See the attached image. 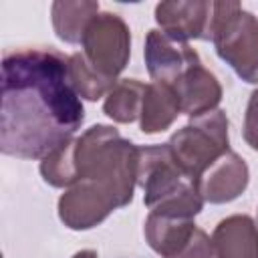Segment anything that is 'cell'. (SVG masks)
Segmentation results:
<instances>
[{
    "mask_svg": "<svg viewBox=\"0 0 258 258\" xmlns=\"http://www.w3.org/2000/svg\"><path fill=\"white\" fill-rule=\"evenodd\" d=\"M85 119L69 56L54 48H22L2 58L0 151L44 159L69 143Z\"/></svg>",
    "mask_w": 258,
    "mask_h": 258,
    "instance_id": "cell-1",
    "label": "cell"
},
{
    "mask_svg": "<svg viewBox=\"0 0 258 258\" xmlns=\"http://www.w3.org/2000/svg\"><path fill=\"white\" fill-rule=\"evenodd\" d=\"M147 93V85L137 79H123L119 81L109 93L103 103V111L117 123H131L141 117L143 99Z\"/></svg>",
    "mask_w": 258,
    "mask_h": 258,
    "instance_id": "cell-15",
    "label": "cell"
},
{
    "mask_svg": "<svg viewBox=\"0 0 258 258\" xmlns=\"http://www.w3.org/2000/svg\"><path fill=\"white\" fill-rule=\"evenodd\" d=\"M115 208V204L87 181L71 185L58 200V216L71 230H89L101 224Z\"/></svg>",
    "mask_w": 258,
    "mask_h": 258,
    "instance_id": "cell-10",
    "label": "cell"
},
{
    "mask_svg": "<svg viewBox=\"0 0 258 258\" xmlns=\"http://www.w3.org/2000/svg\"><path fill=\"white\" fill-rule=\"evenodd\" d=\"M99 14V2H54L52 26L60 40L77 44L83 40L87 24Z\"/></svg>",
    "mask_w": 258,
    "mask_h": 258,
    "instance_id": "cell-14",
    "label": "cell"
},
{
    "mask_svg": "<svg viewBox=\"0 0 258 258\" xmlns=\"http://www.w3.org/2000/svg\"><path fill=\"white\" fill-rule=\"evenodd\" d=\"M143 54L153 83H165L169 87H173L183 71L200 56L187 42H175L157 28L149 30Z\"/></svg>",
    "mask_w": 258,
    "mask_h": 258,
    "instance_id": "cell-8",
    "label": "cell"
},
{
    "mask_svg": "<svg viewBox=\"0 0 258 258\" xmlns=\"http://www.w3.org/2000/svg\"><path fill=\"white\" fill-rule=\"evenodd\" d=\"M194 183L204 202L226 204V202H232L234 198H238L246 189L248 165L238 153L226 151Z\"/></svg>",
    "mask_w": 258,
    "mask_h": 258,
    "instance_id": "cell-9",
    "label": "cell"
},
{
    "mask_svg": "<svg viewBox=\"0 0 258 258\" xmlns=\"http://www.w3.org/2000/svg\"><path fill=\"white\" fill-rule=\"evenodd\" d=\"M191 181L175 163L169 145H147L139 147L137 161V185L143 187V202L153 208L167 196L175 194L183 183Z\"/></svg>",
    "mask_w": 258,
    "mask_h": 258,
    "instance_id": "cell-6",
    "label": "cell"
},
{
    "mask_svg": "<svg viewBox=\"0 0 258 258\" xmlns=\"http://www.w3.org/2000/svg\"><path fill=\"white\" fill-rule=\"evenodd\" d=\"M73 258H99V256H97L95 250H81V252H77Z\"/></svg>",
    "mask_w": 258,
    "mask_h": 258,
    "instance_id": "cell-20",
    "label": "cell"
},
{
    "mask_svg": "<svg viewBox=\"0 0 258 258\" xmlns=\"http://www.w3.org/2000/svg\"><path fill=\"white\" fill-rule=\"evenodd\" d=\"M210 40L246 83H258V20L240 2H214Z\"/></svg>",
    "mask_w": 258,
    "mask_h": 258,
    "instance_id": "cell-3",
    "label": "cell"
},
{
    "mask_svg": "<svg viewBox=\"0 0 258 258\" xmlns=\"http://www.w3.org/2000/svg\"><path fill=\"white\" fill-rule=\"evenodd\" d=\"M40 173L46 183L54 187H71L77 183V167H75V139L50 151L40 161Z\"/></svg>",
    "mask_w": 258,
    "mask_h": 258,
    "instance_id": "cell-16",
    "label": "cell"
},
{
    "mask_svg": "<svg viewBox=\"0 0 258 258\" xmlns=\"http://www.w3.org/2000/svg\"><path fill=\"white\" fill-rule=\"evenodd\" d=\"M212 14L214 2L206 0H173L155 6V20L161 32L175 42H187L189 38L210 40Z\"/></svg>",
    "mask_w": 258,
    "mask_h": 258,
    "instance_id": "cell-7",
    "label": "cell"
},
{
    "mask_svg": "<svg viewBox=\"0 0 258 258\" xmlns=\"http://www.w3.org/2000/svg\"><path fill=\"white\" fill-rule=\"evenodd\" d=\"M181 113L175 91L165 83H149L141 107V131L159 133L165 131Z\"/></svg>",
    "mask_w": 258,
    "mask_h": 258,
    "instance_id": "cell-13",
    "label": "cell"
},
{
    "mask_svg": "<svg viewBox=\"0 0 258 258\" xmlns=\"http://www.w3.org/2000/svg\"><path fill=\"white\" fill-rule=\"evenodd\" d=\"M244 139L246 143L258 151V89L250 95L246 115H244Z\"/></svg>",
    "mask_w": 258,
    "mask_h": 258,
    "instance_id": "cell-19",
    "label": "cell"
},
{
    "mask_svg": "<svg viewBox=\"0 0 258 258\" xmlns=\"http://www.w3.org/2000/svg\"><path fill=\"white\" fill-rule=\"evenodd\" d=\"M139 147L123 139L115 127L93 125L75 139L77 183L87 181L103 191L115 208L133 200Z\"/></svg>",
    "mask_w": 258,
    "mask_h": 258,
    "instance_id": "cell-2",
    "label": "cell"
},
{
    "mask_svg": "<svg viewBox=\"0 0 258 258\" xmlns=\"http://www.w3.org/2000/svg\"><path fill=\"white\" fill-rule=\"evenodd\" d=\"M214 258H258V226L250 216L222 220L212 234Z\"/></svg>",
    "mask_w": 258,
    "mask_h": 258,
    "instance_id": "cell-12",
    "label": "cell"
},
{
    "mask_svg": "<svg viewBox=\"0 0 258 258\" xmlns=\"http://www.w3.org/2000/svg\"><path fill=\"white\" fill-rule=\"evenodd\" d=\"M69 71H71V81L77 93L89 101H97L117 85L113 81H107L99 73H95L91 64L85 60L83 52H75L69 56Z\"/></svg>",
    "mask_w": 258,
    "mask_h": 258,
    "instance_id": "cell-17",
    "label": "cell"
},
{
    "mask_svg": "<svg viewBox=\"0 0 258 258\" xmlns=\"http://www.w3.org/2000/svg\"><path fill=\"white\" fill-rule=\"evenodd\" d=\"M175 258H214V248H212L210 236L202 228H198L194 238L187 242V246Z\"/></svg>",
    "mask_w": 258,
    "mask_h": 258,
    "instance_id": "cell-18",
    "label": "cell"
},
{
    "mask_svg": "<svg viewBox=\"0 0 258 258\" xmlns=\"http://www.w3.org/2000/svg\"><path fill=\"white\" fill-rule=\"evenodd\" d=\"M167 145L179 169L196 181L216 159L230 151L226 113L214 109L206 115L194 117L191 123L171 135Z\"/></svg>",
    "mask_w": 258,
    "mask_h": 258,
    "instance_id": "cell-4",
    "label": "cell"
},
{
    "mask_svg": "<svg viewBox=\"0 0 258 258\" xmlns=\"http://www.w3.org/2000/svg\"><path fill=\"white\" fill-rule=\"evenodd\" d=\"M83 56L95 73L117 83V75L127 67L131 52L129 26L119 14L99 12L83 32Z\"/></svg>",
    "mask_w": 258,
    "mask_h": 258,
    "instance_id": "cell-5",
    "label": "cell"
},
{
    "mask_svg": "<svg viewBox=\"0 0 258 258\" xmlns=\"http://www.w3.org/2000/svg\"><path fill=\"white\" fill-rule=\"evenodd\" d=\"M171 89L179 99L181 113L189 115L191 119L214 111L222 99V87L218 79L204 67L200 56L183 71Z\"/></svg>",
    "mask_w": 258,
    "mask_h": 258,
    "instance_id": "cell-11",
    "label": "cell"
}]
</instances>
